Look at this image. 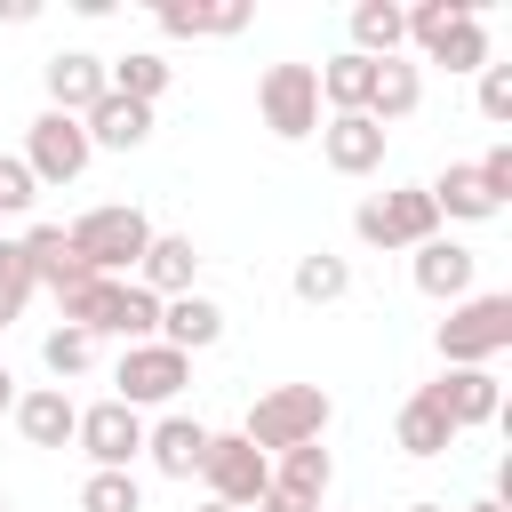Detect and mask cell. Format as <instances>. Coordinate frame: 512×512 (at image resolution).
Here are the masks:
<instances>
[{
    "label": "cell",
    "instance_id": "ab89813d",
    "mask_svg": "<svg viewBox=\"0 0 512 512\" xmlns=\"http://www.w3.org/2000/svg\"><path fill=\"white\" fill-rule=\"evenodd\" d=\"M408 512H448V504H432V496H416V504H408Z\"/></svg>",
    "mask_w": 512,
    "mask_h": 512
},
{
    "label": "cell",
    "instance_id": "836d02e7",
    "mask_svg": "<svg viewBox=\"0 0 512 512\" xmlns=\"http://www.w3.org/2000/svg\"><path fill=\"white\" fill-rule=\"evenodd\" d=\"M480 120H496V128L512 120V64H496V56L480 64Z\"/></svg>",
    "mask_w": 512,
    "mask_h": 512
},
{
    "label": "cell",
    "instance_id": "9c48e42d",
    "mask_svg": "<svg viewBox=\"0 0 512 512\" xmlns=\"http://www.w3.org/2000/svg\"><path fill=\"white\" fill-rule=\"evenodd\" d=\"M72 440L88 448V464H96V472H128V464L144 456V416H136L128 400H96V408H80Z\"/></svg>",
    "mask_w": 512,
    "mask_h": 512
},
{
    "label": "cell",
    "instance_id": "2e32d148",
    "mask_svg": "<svg viewBox=\"0 0 512 512\" xmlns=\"http://www.w3.org/2000/svg\"><path fill=\"white\" fill-rule=\"evenodd\" d=\"M144 456H152V472L192 480L200 456H208V424L200 416H160V424H144Z\"/></svg>",
    "mask_w": 512,
    "mask_h": 512
},
{
    "label": "cell",
    "instance_id": "8992f818",
    "mask_svg": "<svg viewBox=\"0 0 512 512\" xmlns=\"http://www.w3.org/2000/svg\"><path fill=\"white\" fill-rule=\"evenodd\" d=\"M112 384H120L112 400H128V408L144 416V408H168V400L192 384V360H184V352H168L160 336H152V344H120V368H112Z\"/></svg>",
    "mask_w": 512,
    "mask_h": 512
},
{
    "label": "cell",
    "instance_id": "7a4b0ae2",
    "mask_svg": "<svg viewBox=\"0 0 512 512\" xmlns=\"http://www.w3.org/2000/svg\"><path fill=\"white\" fill-rule=\"evenodd\" d=\"M328 416H336V400L320 392V384H272L256 408H248V424H240V440L256 448V456H288V448H304V440H320L328 432Z\"/></svg>",
    "mask_w": 512,
    "mask_h": 512
},
{
    "label": "cell",
    "instance_id": "4dcf8cb0",
    "mask_svg": "<svg viewBox=\"0 0 512 512\" xmlns=\"http://www.w3.org/2000/svg\"><path fill=\"white\" fill-rule=\"evenodd\" d=\"M80 512H144L136 472H88L80 480Z\"/></svg>",
    "mask_w": 512,
    "mask_h": 512
},
{
    "label": "cell",
    "instance_id": "7c38bea8",
    "mask_svg": "<svg viewBox=\"0 0 512 512\" xmlns=\"http://www.w3.org/2000/svg\"><path fill=\"white\" fill-rule=\"evenodd\" d=\"M40 80H48V112H88V104H104V56H88V48H56L48 64H40Z\"/></svg>",
    "mask_w": 512,
    "mask_h": 512
},
{
    "label": "cell",
    "instance_id": "d6986e66",
    "mask_svg": "<svg viewBox=\"0 0 512 512\" xmlns=\"http://www.w3.org/2000/svg\"><path fill=\"white\" fill-rule=\"evenodd\" d=\"M8 416H16V432H24L32 448H64V440H72V424H80V408H72V392H64V384H40V392H24Z\"/></svg>",
    "mask_w": 512,
    "mask_h": 512
},
{
    "label": "cell",
    "instance_id": "e575fe53",
    "mask_svg": "<svg viewBox=\"0 0 512 512\" xmlns=\"http://www.w3.org/2000/svg\"><path fill=\"white\" fill-rule=\"evenodd\" d=\"M40 200V184H32V168L16 160V152H0V216H24Z\"/></svg>",
    "mask_w": 512,
    "mask_h": 512
},
{
    "label": "cell",
    "instance_id": "f546056e",
    "mask_svg": "<svg viewBox=\"0 0 512 512\" xmlns=\"http://www.w3.org/2000/svg\"><path fill=\"white\" fill-rule=\"evenodd\" d=\"M40 368L64 384V376H88L96 368V336H80V328H48L40 336Z\"/></svg>",
    "mask_w": 512,
    "mask_h": 512
},
{
    "label": "cell",
    "instance_id": "d590c367",
    "mask_svg": "<svg viewBox=\"0 0 512 512\" xmlns=\"http://www.w3.org/2000/svg\"><path fill=\"white\" fill-rule=\"evenodd\" d=\"M472 176H480V192L504 208V200H512V144H488V160H472Z\"/></svg>",
    "mask_w": 512,
    "mask_h": 512
},
{
    "label": "cell",
    "instance_id": "3957f363",
    "mask_svg": "<svg viewBox=\"0 0 512 512\" xmlns=\"http://www.w3.org/2000/svg\"><path fill=\"white\" fill-rule=\"evenodd\" d=\"M496 352H512V296L480 288V296L448 304V320H440V360H448V368H488Z\"/></svg>",
    "mask_w": 512,
    "mask_h": 512
},
{
    "label": "cell",
    "instance_id": "8d00e7d4",
    "mask_svg": "<svg viewBox=\"0 0 512 512\" xmlns=\"http://www.w3.org/2000/svg\"><path fill=\"white\" fill-rule=\"evenodd\" d=\"M32 16H40L32 0H0V24H32Z\"/></svg>",
    "mask_w": 512,
    "mask_h": 512
},
{
    "label": "cell",
    "instance_id": "d6a6232c",
    "mask_svg": "<svg viewBox=\"0 0 512 512\" xmlns=\"http://www.w3.org/2000/svg\"><path fill=\"white\" fill-rule=\"evenodd\" d=\"M456 16H472V0H416V8H408V40H416V48H432Z\"/></svg>",
    "mask_w": 512,
    "mask_h": 512
},
{
    "label": "cell",
    "instance_id": "603a6c76",
    "mask_svg": "<svg viewBox=\"0 0 512 512\" xmlns=\"http://www.w3.org/2000/svg\"><path fill=\"white\" fill-rule=\"evenodd\" d=\"M248 24V8H200V0H160V32L168 40H232Z\"/></svg>",
    "mask_w": 512,
    "mask_h": 512
},
{
    "label": "cell",
    "instance_id": "f35d334b",
    "mask_svg": "<svg viewBox=\"0 0 512 512\" xmlns=\"http://www.w3.org/2000/svg\"><path fill=\"white\" fill-rule=\"evenodd\" d=\"M464 512H512V504H496V496H480V504H464Z\"/></svg>",
    "mask_w": 512,
    "mask_h": 512
},
{
    "label": "cell",
    "instance_id": "7402d4cb",
    "mask_svg": "<svg viewBox=\"0 0 512 512\" xmlns=\"http://www.w3.org/2000/svg\"><path fill=\"white\" fill-rule=\"evenodd\" d=\"M416 104H424V72L400 64V56H384V64H376V88H368V120L392 128V120H408Z\"/></svg>",
    "mask_w": 512,
    "mask_h": 512
},
{
    "label": "cell",
    "instance_id": "60d3db41",
    "mask_svg": "<svg viewBox=\"0 0 512 512\" xmlns=\"http://www.w3.org/2000/svg\"><path fill=\"white\" fill-rule=\"evenodd\" d=\"M200 512H232V504H200Z\"/></svg>",
    "mask_w": 512,
    "mask_h": 512
},
{
    "label": "cell",
    "instance_id": "ffe728a7",
    "mask_svg": "<svg viewBox=\"0 0 512 512\" xmlns=\"http://www.w3.org/2000/svg\"><path fill=\"white\" fill-rule=\"evenodd\" d=\"M392 440H400L408 456H448V448H456V424H448V416L424 400V384H416V392L400 400V416H392Z\"/></svg>",
    "mask_w": 512,
    "mask_h": 512
},
{
    "label": "cell",
    "instance_id": "ba28073f",
    "mask_svg": "<svg viewBox=\"0 0 512 512\" xmlns=\"http://www.w3.org/2000/svg\"><path fill=\"white\" fill-rule=\"evenodd\" d=\"M24 168H32V184H80V168L96 160L88 152V128L72 120V112H40L32 128H24V152H16Z\"/></svg>",
    "mask_w": 512,
    "mask_h": 512
},
{
    "label": "cell",
    "instance_id": "4316f807",
    "mask_svg": "<svg viewBox=\"0 0 512 512\" xmlns=\"http://www.w3.org/2000/svg\"><path fill=\"white\" fill-rule=\"evenodd\" d=\"M328 480H336V456H328L320 440L288 448V456H280V472H272V488H288V496H304V504H328Z\"/></svg>",
    "mask_w": 512,
    "mask_h": 512
},
{
    "label": "cell",
    "instance_id": "83f0119b",
    "mask_svg": "<svg viewBox=\"0 0 512 512\" xmlns=\"http://www.w3.org/2000/svg\"><path fill=\"white\" fill-rule=\"evenodd\" d=\"M296 304H336V296H352V264L344 256H328V248H312V256H296Z\"/></svg>",
    "mask_w": 512,
    "mask_h": 512
},
{
    "label": "cell",
    "instance_id": "277c9868",
    "mask_svg": "<svg viewBox=\"0 0 512 512\" xmlns=\"http://www.w3.org/2000/svg\"><path fill=\"white\" fill-rule=\"evenodd\" d=\"M352 232H360L368 248H424V240H440V208H432L424 184H400V192L360 200V208H352Z\"/></svg>",
    "mask_w": 512,
    "mask_h": 512
},
{
    "label": "cell",
    "instance_id": "e0dca14e",
    "mask_svg": "<svg viewBox=\"0 0 512 512\" xmlns=\"http://www.w3.org/2000/svg\"><path fill=\"white\" fill-rule=\"evenodd\" d=\"M80 128H88V152H136L152 136V104H128V96L104 88V104H88Z\"/></svg>",
    "mask_w": 512,
    "mask_h": 512
},
{
    "label": "cell",
    "instance_id": "8fae6325",
    "mask_svg": "<svg viewBox=\"0 0 512 512\" xmlns=\"http://www.w3.org/2000/svg\"><path fill=\"white\" fill-rule=\"evenodd\" d=\"M320 160H328L336 176H376V168H384V128H376L368 112H328V120H320Z\"/></svg>",
    "mask_w": 512,
    "mask_h": 512
},
{
    "label": "cell",
    "instance_id": "6da1fadb",
    "mask_svg": "<svg viewBox=\"0 0 512 512\" xmlns=\"http://www.w3.org/2000/svg\"><path fill=\"white\" fill-rule=\"evenodd\" d=\"M64 240H72V256H80L96 280H120V272H136V264H144V248H152V216H144V208H128V200H104V208L72 216V224H64Z\"/></svg>",
    "mask_w": 512,
    "mask_h": 512
},
{
    "label": "cell",
    "instance_id": "44dd1931",
    "mask_svg": "<svg viewBox=\"0 0 512 512\" xmlns=\"http://www.w3.org/2000/svg\"><path fill=\"white\" fill-rule=\"evenodd\" d=\"M400 40H408V8H392V0H360L352 8V56L384 64V56H400Z\"/></svg>",
    "mask_w": 512,
    "mask_h": 512
},
{
    "label": "cell",
    "instance_id": "5b68a950",
    "mask_svg": "<svg viewBox=\"0 0 512 512\" xmlns=\"http://www.w3.org/2000/svg\"><path fill=\"white\" fill-rule=\"evenodd\" d=\"M256 112H264V128H272L280 144L320 136V72H312V64H272V72L256 80Z\"/></svg>",
    "mask_w": 512,
    "mask_h": 512
},
{
    "label": "cell",
    "instance_id": "b9f144b4",
    "mask_svg": "<svg viewBox=\"0 0 512 512\" xmlns=\"http://www.w3.org/2000/svg\"><path fill=\"white\" fill-rule=\"evenodd\" d=\"M0 512H8V496H0Z\"/></svg>",
    "mask_w": 512,
    "mask_h": 512
},
{
    "label": "cell",
    "instance_id": "5bb4252c",
    "mask_svg": "<svg viewBox=\"0 0 512 512\" xmlns=\"http://www.w3.org/2000/svg\"><path fill=\"white\" fill-rule=\"evenodd\" d=\"M408 256H416V288H424L432 304H464V296H472L480 256H472L464 240H424V248H408Z\"/></svg>",
    "mask_w": 512,
    "mask_h": 512
},
{
    "label": "cell",
    "instance_id": "1f68e13d",
    "mask_svg": "<svg viewBox=\"0 0 512 512\" xmlns=\"http://www.w3.org/2000/svg\"><path fill=\"white\" fill-rule=\"evenodd\" d=\"M24 304H32V264H24L16 240H0V328L24 320Z\"/></svg>",
    "mask_w": 512,
    "mask_h": 512
},
{
    "label": "cell",
    "instance_id": "ac0fdd59",
    "mask_svg": "<svg viewBox=\"0 0 512 512\" xmlns=\"http://www.w3.org/2000/svg\"><path fill=\"white\" fill-rule=\"evenodd\" d=\"M16 248H24V264H32V288H48V296H64V288L88 280V264H80L72 240H64V224H32Z\"/></svg>",
    "mask_w": 512,
    "mask_h": 512
},
{
    "label": "cell",
    "instance_id": "d4e9b609",
    "mask_svg": "<svg viewBox=\"0 0 512 512\" xmlns=\"http://www.w3.org/2000/svg\"><path fill=\"white\" fill-rule=\"evenodd\" d=\"M104 80H112V96H128V104H160V88H168V56H160V48H128V56L104 64Z\"/></svg>",
    "mask_w": 512,
    "mask_h": 512
},
{
    "label": "cell",
    "instance_id": "cb8c5ba5",
    "mask_svg": "<svg viewBox=\"0 0 512 512\" xmlns=\"http://www.w3.org/2000/svg\"><path fill=\"white\" fill-rule=\"evenodd\" d=\"M312 72H320V104H328V112H368V88H376V64H368V56L344 48V56L312 64Z\"/></svg>",
    "mask_w": 512,
    "mask_h": 512
},
{
    "label": "cell",
    "instance_id": "484cf974",
    "mask_svg": "<svg viewBox=\"0 0 512 512\" xmlns=\"http://www.w3.org/2000/svg\"><path fill=\"white\" fill-rule=\"evenodd\" d=\"M424 192H432L440 224H448V216H456V224H488V216H496V200L480 192V176H472V168H440V176H432Z\"/></svg>",
    "mask_w": 512,
    "mask_h": 512
},
{
    "label": "cell",
    "instance_id": "74e56055",
    "mask_svg": "<svg viewBox=\"0 0 512 512\" xmlns=\"http://www.w3.org/2000/svg\"><path fill=\"white\" fill-rule=\"evenodd\" d=\"M8 408H16V376L0 368V416H8Z\"/></svg>",
    "mask_w": 512,
    "mask_h": 512
},
{
    "label": "cell",
    "instance_id": "52a82bcc",
    "mask_svg": "<svg viewBox=\"0 0 512 512\" xmlns=\"http://www.w3.org/2000/svg\"><path fill=\"white\" fill-rule=\"evenodd\" d=\"M200 480H208V504H232V512H256V496L272 488V456H256L240 432H208V456H200Z\"/></svg>",
    "mask_w": 512,
    "mask_h": 512
},
{
    "label": "cell",
    "instance_id": "4fadbf2b",
    "mask_svg": "<svg viewBox=\"0 0 512 512\" xmlns=\"http://www.w3.org/2000/svg\"><path fill=\"white\" fill-rule=\"evenodd\" d=\"M192 272H200L192 232H152V248H144V264H136V288L168 304V296H192Z\"/></svg>",
    "mask_w": 512,
    "mask_h": 512
},
{
    "label": "cell",
    "instance_id": "30bf717a",
    "mask_svg": "<svg viewBox=\"0 0 512 512\" xmlns=\"http://www.w3.org/2000/svg\"><path fill=\"white\" fill-rule=\"evenodd\" d=\"M424 400H432L456 432H472V424H496V416H504V384H496V368H440V376L424 384Z\"/></svg>",
    "mask_w": 512,
    "mask_h": 512
},
{
    "label": "cell",
    "instance_id": "9a60e30c",
    "mask_svg": "<svg viewBox=\"0 0 512 512\" xmlns=\"http://www.w3.org/2000/svg\"><path fill=\"white\" fill-rule=\"evenodd\" d=\"M216 336H224V304H216V296L192 288V296H168V304H160V344H168V352L192 360V352H208Z\"/></svg>",
    "mask_w": 512,
    "mask_h": 512
},
{
    "label": "cell",
    "instance_id": "f1b7e54d",
    "mask_svg": "<svg viewBox=\"0 0 512 512\" xmlns=\"http://www.w3.org/2000/svg\"><path fill=\"white\" fill-rule=\"evenodd\" d=\"M424 56H432V64H448V72H480V64H488V24H480V8H472V16H456Z\"/></svg>",
    "mask_w": 512,
    "mask_h": 512
}]
</instances>
